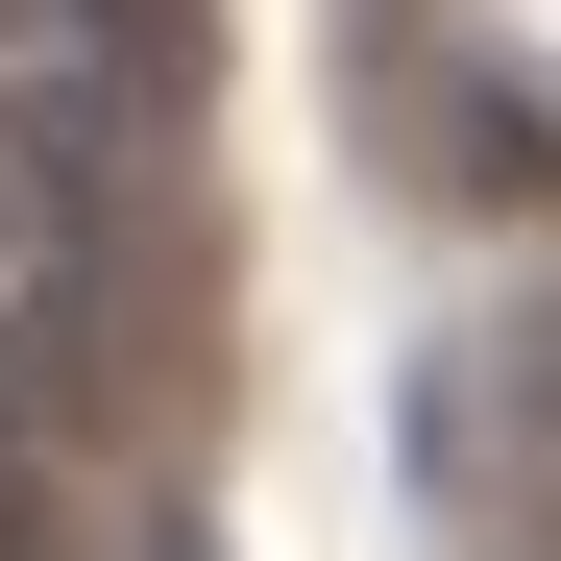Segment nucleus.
<instances>
[{
	"label": "nucleus",
	"instance_id": "1",
	"mask_svg": "<svg viewBox=\"0 0 561 561\" xmlns=\"http://www.w3.org/2000/svg\"><path fill=\"white\" fill-rule=\"evenodd\" d=\"M171 415H196V244L171 220H73L49 244V294H25V342H0V463H147Z\"/></svg>",
	"mask_w": 561,
	"mask_h": 561
},
{
	"label": "nucleus",
	"instance_id": "2",
	"mask_svg": "<svg viewBox=\"0 0 561 561\" xmlns=\"http://www.w3.org/2000/svg\"><path fill=\"white\" fill-rule=\"evenodd\" d=\"M147 171V99H99V73H0V268H49L73 220H123Z\"/></svg>",
	"mask_w": 561,
	"mask_h": 561
},
{
	"label": "nucleus",
	"instance_id": "4",
	"mask_svg": "<svg viewBox=\"0 0 561 561\" xmlns=\"http://www.w3.org/2000/svg\"><path fill=\"white\" fill-rule=\"evenodd\" d=\"M439 463H489V489H537V513H561V294H537V318H489V366L439 391Z\"/></svg>",
	"mask_w": 561,
	"mask_h": 561
},
{
	"label": "nucleus",
	"instance_id": "3",
	"mask_svg": "<svg viewBox=\"0 0 561 561\" xmlns=\"http://www.w3.org/2000/svg\"><path fill=\"white\" fill-rule=\"evenodd\" d=\"M0 49H25V73H99V99H196V73H220V25H196V0H0Z\"/></svg>",
	"mask_w": 561,
	"mask_h": 561
}]
</instances>
